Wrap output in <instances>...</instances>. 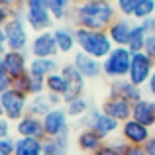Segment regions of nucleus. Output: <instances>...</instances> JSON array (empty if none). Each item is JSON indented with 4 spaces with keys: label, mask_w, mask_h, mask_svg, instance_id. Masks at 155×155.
Wrapping results in <instances>:
<instances>
[{
    "label": "nucleus",
    "mask_w": 155,
    "mask_h": 155,
    "mask_svg": "<svg viewBox=\"0 0 155 155\" xmlns=\"http://www.w3.org/2000/svg\"><path fill=\"white\" fill-rule=\"evenodd\" d=\"M132 55L134 53L128 47H120L114 45V49L102 59V71L104 77L110 81H118V79H128L130 67H132Z\"/></svg>",
    "instance_id": "obj_3"
},
{
    "label": "nucleus",
    "mask_w": 155,
    "mask_h": 155,
    "mask_svg": "<svg viewBox=\"0 0 155 155\" xmlns=\"http://www.w3.org/2000/svg\"><path fill=\"white\" fill-rule=\"evenodd\" d=\"M145 38H147L145 30L141 28V24H140V22H136V24H134V30H132V34H130V39H128V49L132 51V53L143 51Z\"/></svg>",
    "instance_id": "obj_29"
},
{
    "label": "nucleus",
    "mask_w": 155,
    "mask_h": 155,
    "mask_svg": "<svg viewBox=\"0 0 155 155\" xmlns=\"http://www.w3.org/2000/svg\"><path fill=\"white\" fill-rule=\"evenodd\" d=\"M8 51V43H6V34H4V28H0V55Z\"/></svg>",
    "instance_id": "obj_43"
},
{
    "label": "nucleus",
    "mask_w": 155,
    "mask_h": 155,
    "mask_svg": "<svg viewBox=\"0 0 155 155\" xmlns=\"http://www.w3.org/2000/svg\"><path fill=\"white\" fill-rule=\"evenodd\" d=\"M118 16L120 14L114 0H81V2H75L69 22L75 28L108 30Z\"/></svg>",
    "instance_id": "obj_1"
},
{
    "label": "nucleus",
    "mask_w": 155,
    "mask_h": 155,
    "mask_svg": "<svg viewBox=\"0 0 155 155\" xmlns=\"http://www.w3.org/2000/svg\"><path fill=\"white\" fill-rule=\"evenodd\" d=\"M145 91L149 92V96H151V98L155 100V73L151 75V79L147 81V84H145Z\"/></svg>",
    "instance_id": "obj_42"
},
{
    "label": "nucleus",
    "mask_w": 155,
    "mask_h": 155,
    "mask_svg": "<svg viewBox=\"0 0 155 155\" xmlns=\"http://www.w3.org/2000/svg\"><path fill=\"white\" fill-rule=\"evenodd\" d=\"M67 149H69V136L43 140V155H67Z\"/></svg>",
    "instance_id": "obj_26"
},
{
    "label": "nucleus",
    "mask_w": 155,
    "mask_h": 155,
    "mask_svg": "<svg viewBox=\"0 0 155 155\" xmlns=\"http://www.w3.org/2000/svg\"><path fill=\"white\" fill-rule=\"evenodd\" d=\"M61 73L65 75L69 83V92L65 94V102H71V100L84 96V87H87V79L77 71V67L73 63H65L61 65Z\"/></svg>",
    "instance_id": "obj_14"
},
{
    "label": "nucleus",
    "mask_w": 155,
    "mask_h": 155,
    "mask_svg": "<svg viewBox=\"0 0 155 155\" xmlns=\"http://www.w3.org/2000/svg\"><path fill=\"white\" fill-rule=\"evenodd\" d=\"M151 136H153V128L134 120V118H130L128 122H122L120 137H124L130 145H145V141Z\"/></svg>",
    "instance_id": "obj_12"
},
{
    "label": "nucleus",
    "mask_w": 155,
    "mask_h": 155,
    "mask_svg": "<svg viewBox=\"0 0 155 155\" xmlns=\"http://www.w3.org/2000/svg\"><path fill=\"white\" fill-rule=\"evenodd\" d=\"M92 155H120V153H118L116 149H114V145H112V143H104L102 147L98 149V151L92 153Z\"/></svg>",
    "instance_id": "obj_38"
},
{
    "label": "nucleus",
    "mask_w": 155,
    "mask_h": 155,
    "mask_svg": "<svg viewBox=\"0 0 155 155\" xmlns=\"http://www.w3.org/2000/svg\"><path fill=\"white\" fill-rule=\"evenodd\" d=\"M141 28L145 30V34L147 35H151L155 34V16H151V18H145V20H141Z\"/></svg>",
    "instance_id": "obj_37"
},
{
    "label": "nucleus",
    "mask_w": 155,
    "mask_h": 155,
    "mask_svg": "<svg viewBox=\"0 0 155 155\" xmlns=\"http://www.w3.org/2000/svg\"><path fill=\"white\" fill-rule=\"evenodd\" d=\"M31 83H34L31 75L26 73V75H20L18 79H12V88L24 92V94H28V96H31Z\"/></svg>",
    "instance_id": "obj_31"
},
{
    "label": "nucleus",
    "mask_w": 155,
    "mask_h": 155,
    "mask_svg": "<svg viewBox=\"0 0 155 155\" xmlns=\"http://www.w3.org/2000/svg\"><path fill=\"white\" fill-rule=\"evenodd\" d=\"M4 34H6V43L8 49L12 51H28L30 49V26L24 18H12L10 22L4 26Z\"/></svg>",
    "instance_id": "obj_6"
},
{
    "label": "nucleus",
    "mask_w": 155,
    "mask_h": 155,
    "mask_svg": "<svg viewBox=\"0 0 155 155\" xmlns=\"http://www.w3.org/2000/svg\"><path fill=\"white\" fill-rule=\"evenodd\" d=\"M10 20H12V6L0 4V28H4Z\"/></svg>",
    "instance_id": "obj_35"
},
{
    "label": "nucleus",
    "mask_w": 155,
    "mask_h": 155,
    "mask_svg": "<svg viewBox=\"0 0 155 155\" xmlns=\"http://www.w3.org/2000/svg\"><path fill=\"white\" fill-rule=\"evenodd\" d=\"M114 2H116V8H118V14L120 16H124V18H134L140 0H114Z\"/></svg>",
    "instance_id": "obj_32"
},
{
    "label": "nucleus",
    "mask_w": 155,
    "mask_h": 155,
    "mask_svg": "<svg viewBox=\"0 0 155 155\" xmlns=\"http://www.w3.org/2000/svg\"><path fill=\"white\" fill-rule=\"evenodd\" d=\"M132 118L141 122V124H145V126H149V128H153V124H155V100L145 98V96L141 100H137L132 108Z\"/></svg>",
    "instance_id": "obj_21"
},
{
    "label": "nucleus",
    "mask_w": 155,
    "mask_h": 155,
    "mask_svg": "<svg viewBox=\"0 0 155 155\" xmlns=\"http://www.w3.org/2000/svg\"><path fill=\"white\" fill-rule=\"evenodd\" d=\"M132 108H134V104L130 100L120 98V96H112V94H108L106 100L100 104V110L118 122H128L132 118Z\"/></svg>",
    "instance_id": "obj_15"
},
{
    "label": "nucleus",
    "mask_w": 155,
    "mask_h": 155,
    "mask_svg": "<svg viewBox=\"0 0 155 155\" xmlns=\"http://www.w3.org/2000/svg\"><path fill=\"white\" fill-rule=\"evenodd\" d=\"M0 4H4V6H16L18 0H0Z\"/></svg>",
    "instance_id": "obj_44"
},
{
    "label": "nucleus",
    "mask_w": 155,
    "mask_h": 155,
    "mask_svg": "<svg viewBox=\"0 0 155 155\" xmlns=\"http://www.w3.org/2000/svg\"><path fill=\"white\" fill-rule=\"evenodd\" d=\"M143 53H145V55H149L155 61V34H151V35H147V38H145Z\"/></svg>",
    "instance_id": "obj_34"
},
{
    "label": "nucleus",
    "mask_w": 155,
    "mask_h": 155,
    "mask_svg": "<svg viewBox=\"0 0 155 155\" xmlns=\"http://www.w3.org/2000/svg\"><path fill=\"white\" fill-rule=\"evenodd\" d=\"M0 155H4V153H0Z\"/></svg>",
    "instance_id": "obj_49"
},
{
    "label": "nucleus",
    "mask_w": 155,
    "mask_h": 155,
    "mask_svg": "<svg viewBox=\"0 0 155 155\" xmlns=\"http://www.w3.org/2000/svg\"><path fill=\"white\" fill-rule=\"evenodd\" d=\"M75 2H81V0H75Z\"/></svg>",
    "instance_id": "obj_48"
},
{
    "label": "nucleus",
    "mask_w": 155,
    "mask_h": 155,
    "mask_svg": "<svg viewBox=\"0 0 155 155\" xmlns=\"http://www.w3.org/2000/svg\"><path fill=\"white\" fill-rule=\"evenodd\" d=\"M122 155H147V153H145L143 145H128V149Z\"/></svg>",
    "instance_id": "obj_39"
},
{
    "label": "nucleus",
    "mask_w": 155,
    "mask_h": 155,
    "mask_svg": "<svg viewBox=\"0 0 155 155\" xmlns=\"http://www.w3.org/2000/svg\"><path fill=\"white\" fill-rule=\"evenodd\" d=\"M110 94L112 96H120V98L130 100L132 104H136L137 100L143 98V88L134 84L130 79H118V81H110V87H108Z\"/></svg>",
    "instance_id": "obj_18"
},
{
    "label": "nucleus",
    "mask_w": 155,
    "mask_h": 155,
    "mask_svg": "<svg viewBox=\"0 0 155 155\" xmlns=\"http://www.w3.org/2000/svg\"><path fill=\"white\" fill-rule=\"evenodd\" d=\"M153 134H155V124H153Z\"/></svg>",
    "instance_id": "obj_47"
},
{
    "label": "nucleus",
    "mask_w": 155,
    "mask_h": 155,
    "mask_svg": "<svg viewBox=\"0 0 155 155\" xmlns=\"http://www.w3.org/2000/svg\"><path fill=\"white\" fill-rule=\"evenodd\" d=\"M0 118H4V106H2V100H0Z\"/></svg>",
    "instance_id": "obj_45"
},
{
    "label": "nucleus",
    "mask_w": 155,
    "mask_h": 155,
    "mask_svg": "<svg viewBox=\"0 0 155 155\" xmlns=\"http://www.w3.org/2000/svg\"><path fill=\"white\" fill-rule=\"evenodd\" d=\"M53 34H55V41H57V47H59V55H71V53L79 49L73 24H61V26L53 28Z\"/></svg>",
    "instance_id": "obj_17"
},
{
    "label": "nucleus",
    "mask_w": 155,
    "mask_h": 155,
    "mask_svg": "<svg viewBox=\"0 0 155 155\" xmlns=\"http://www.w3.org/2000/svg\"><path fill=\"white\" fill-rule=\"evenodd\" d=\"M91 108H92V106H91V102H88L87 96H79V98L71 100V102H65V110H67V114L71 118H77V120H81L83 116H87Z\"/></svg>",
    "instance_id": "obj_28"
},
{
    "label": "nucleus",
    "mask_w": 155,
    "mask_h": 155,
    "mask_svg": "<svg viewBox=\"0 0 155 155\" xmlns=\"http://www.w3.org/2000/svg\"><path fill=\"white\" fill-rule=\"evenodd\" d=\"M30 59L28 51H12L8 49L2 55V63H4V71L12 77V79H18L20 75H26L28 69H30Z\"/></svg>",
    "instance_id": "obj_13"
},
{
    "label": "nucleus",
    "mask_w": 155,
    "mask_h": 155,
    "mask_svg": "<svg viewBox=\"0 0 155 155\" xmlns=\"http://www.w3.org/2000/svg\"><path fill=\"white\" fill-rule=\"evenodd\" d=\"M155 73V61L149 55H145L143 51H137L132 55V67H130L128 79L134 84L143 88L147 84V81L151 79V75Z\"/></svg>",
    "instance_id": "obj_7"
},
{
    "label": "nucleus",
    "mask_w": 155,
    "mask_h": 155,
    "mask_svg": "<svg viewBox=\"0 0 155 155\" xmlns=\"http://www.w3.org/2000/svg\"><path fill=\"white\" fill-rule=\"evenodd\" d=\"M0 153L4 155H14L16 153V137H0Z\"/></svg>",
    "instance_id": "obj_33"
},
{
    "label": "nucleus",
    "mask_w": 155,
    "mask_h": 155,
    "mask_svg": "<svg viewBox=\"0 0 155 155\" xmlns=\"http://www.w3.org/2000/svg\"><path fill=\"white\" fill-rule=\"evenodd\" d=\"M47 6L55 22H65V20H71L75 0H47Z\"/></svg>",
    "instance_id": "obj_23"
},
{
    "label": "nucleus",
    "mask_w": 155,
    "mask_h": 155,
    "mask_svg": "<svg viewBox=\"0 0 155 155\" xmlns=\"http://www.w3.org/2000/svg\"><path fill=\"white\" fill-rule=\"evenodd\" d=\"M14 130L18 134V137H35V140H45L47 137L43 120L38 116H31V114H26L18 122H14Z\"/></svg>",
    "instance_id": "obj_16"
},
{
    "label": "nucleus",
    "mask_w": 155,
    "mask_h": 155,
    "mask_svg": "<svg viewBox=\"0 0 155 155\" xmlns=\"http://www.w3.org/2000/svg\"><path fill=\"white\" fill-rule=\"evenodd\" d=\"M104 141L106 140H102V137L91 128H83L79 134H77V145H79V149L84 151V153H91V155L98 151V149L104 145Z\"/></svg>",
    "instance_id": "obj_22"
},
{
    "label": "nucleus",
    "mask_w": 155,
    "mask_h": 155,
    "mask_svg": "<svg viewBox=\"0 0 155 155\" xmlns=\"http://www.w3.org/2000/svg\"><path fill=\"white\" fill-rule=\"evenodd\" d=\"M155 16V0H140L136 8V14H134V20L136 22H141L145 18H151Z\"/></svg>",
    "instance_id": "obj_30"
},
{
    "label": "nucleus",
    "mask_w": 155,
    "mask_h": 155,
    "mask_svg": "<svg viewBox=\"0 0 155 155\" xmlns=\"http://www.w3.org/2000/svg\"><path fill=\"white\" fill-rule=\"evenodd\" d=\"M28 53H30V57H57L59 55V47H57L53 30L34 34Z\"/></svg>",
    "instance_id": "obj_10"
},
{
    "label": "nucleus",
    "mask_w": 155,
    "mask_h": 155,
    "mask_svg": "<svg viewBox=\"0 0 155 155\" xmlns=\"http://www.w3.org/2000/svg\"><path fill=\"white\" fill-rule=\"evenodd\" d=\"M12 134V120H8L6 116L0 118V137H8Z\"/></svg>",
    "instance_id": "obj_36"
},
{
    "label": "nucleus",
    "mask_w": 155,
    "mask_h": 155,
    "mask_svg": "<svg viewBox=\"0 0 155 155\" xmlns=\"http://www.w3.org/2000/svg\"><path fill=\"white\" fill-rule=\"evenodd\" d=\"M53 110V104L49 102V96L47 92L43 94H35V96H30V102H28V114L31 116H38V118H43L47 116Z\"/></svg>",
    "instance_id": "obj_24"
},
{
    "label": "nucleus",
    "mask_w": 155,
    "mask_h": 155,
    "mask_svg": "<svg viewBox=\"0 0 155 155\" xmlns=\"http://www.w3.org/2000/svg\"><path fill=\"white\" fill-rule=\"evenodd\" d=\"M134 24H136L134 18H124V16H118V18L114 20L112 26L106 30L114 45L128 47V39H130V34H132V30H134Z\"/></svg>",
    "instance_id": "obj_19"
},
{
    "label": "nucleus",
    "mask_w": 155,
    "mask_h": 155,
    "mask_svg": "<svg viewBox=\"0 0 155 155\" xmlns=\"http://www.w3.org/2000/svg\"><path fill=\"white\" fill-rule=\"evenodd\" d=\"M14 155H43V140L35 137H18Z\"/></svg>",
    "instance_id": "obj_25"
},
{
    "label": "nucleus",
    "mask_w": 155,
    "mask_h": 155,
    "mask_svg": "<svg viewBox=\"0 0 155 155\" xmlns=\"http://www.w3.org/2000/svg\"><path fill=\"white\" fill-rule=\"evenodd\" d=\"M24 12H26V22L34 34L51 30L55 24L49 12V6H47V0H26Z\"/></svg>",
    "instance_id": "obj_4"
},
{
    "label": "nucleus",
    "mask_w": 155,
    "mask_h": 155,
    "mask_svg": "<svg viewBox=\"0 0 155 155\" xmlns=\"http://www.w3.org/2000/svg\"><path fill=\"white\" fill-rule=\"evenodd\" d=\"M0 100H2V106H4V116L12 122H18L20 118H24L28 114V102H30V96L24 94L20 91H10L2 92L0 94Z\"/></svg>",
    "instance_id": "obj_8"
},
{
    "label": "nucleus",
    "mask_w": 155,
    "mask_h": 155,
    "mask_svg": "<svg viewBox=\"0 0 155 155\" xmlns=\"http://www.w3.org/2000/svg\"><path fill=\"white\" fill-rule=\"evenodd\" d=\"M45 92H55V94H61L65 98V94L69 92V83L61 71L53 73L45 79Z\"/></svg>",
    "instance_id": "obj_27"
},
{
    "label": "nucleus",
    "mask_w": 155,
    "mask_h": 155,
    "mask_svg": "<svg viewBox=\"0 0 155 155\" xmlns=\"http://www.w3.org/2000/svg\"><path fill=\"white\" fill-rule=\"evenodd\" d=\"M57 71H61V65L55 57H31L30 59V69H28V73H30L34 79L45 81L49 75H53V73H57Z\"/></svg>",
    "instance_id": "obj_20"
},
{
    "label": "nucleus",
    "mask_w": 155,
    "mask_h": 155,
    "mask_svg": "<svg viewBox=\"0 0 155 155\" xmlns=\"http://www.w3.org/2000/svg\"><path fill=\"white\" fill-rule=\"evenodd\" d=\"M77 34V47L88 55L102 61L110 51L114 49V43L106 30H87V28H75Z\"/></svg>",
    "instance_id": "obj_2"
},
{
    "label": "nucleus",
    "mask_w": 155,
    "mask_h": 155,
    "mask_svg": "<svg viewBox=\"0 0 155 155\" xmlns=\"http://www.w3.org/2000/svg\"><path fill=\"white\" fill-rule=\"evenodd\" d=\"M24 4H26V0H18V4H16V6H24Z\"/></svg>",
    "instance_id": "obj_46"
},
{
    "label": "nucleus",
    "mask_w": 155,
    "mask_h": 155,
    "mask_svg": "<svg viewBox=\"0 0 155 155\" xmlns=\"http://www.w3.org/2000/svg\"><path fill=\"white\" fill-rule=\"evenodd\" d=\"M43 128H45L47 137H59V136H69L71 132V116L67 114L65 106H57L53 108L47 116L41 118Z\"/></svg>",
    "instance_id": "obj_9"
},
{
    "label": "nucleus",
    "mask_w": 155,
    "mask_h": 155,
    "mask_svg": "<svg viewBox=\"0 0 155 155\" xmlns=\"http://www.w3.org/2000/svg\"><path fill=\"white\" fill-rule=\"evenodd\" d=\"M73 65L77 67V71L84 77L87 81H94V79H100L104 77V71H102V61L96 59V57L88 55V53L77 49L73 53Z\"/></svg>",
    "instance_id": "obj_11"
},
{
    "label": "nucleus",
    "mask_w": 155,
    "mask_h": 155,
    "mask_svg": "<svg viewBox=\"0 0 155 155\" xmlns=\"http://www.w3.org/2000/svg\"><path fill=\"white\" fill-rule=\"evenodd\" d=\"M81 124H83V128L94 130V132L98 134L102 140H108L110 136L118 134V132H120V128H122V122L114 120L112 116L104 114L100 108H94V106L88 110L87 116L81 118Z\"/></svg>",
    "instance_id": "obj_5"
},
{
    "label": "nucleus",
    "mask_w": 155,
    "mask_h": 155,
    "mask_svg": "<svg viewBox=\"0 0 155 155\" xmlns=\"http://www.w3.org/2000/svg\"><path fill=\"white\" fill-rule=\"evenodd\" d=\"M47 96H49V102L53 104V108H57V106H63L65 104V98L61 94H55V92H47Z\"/></svg>",
    "instance_id": "obj_40"
},
{
    "label": "nucleus",
    "mask_w": 155,
    "mask_h": 155,
    "mask_svg": "<svg viewBox=\"0 0 155 155\" xmlns=\"http://www.w3.org/2000/svg\"><path fill=\"white\" fill-rule=\"evenodd\" d=\"M143 149H145V153H147V155H155V134L149 137L147 141H145Z\"/></svg>",
    "instance_id": "obj_41"
}]
</instances>
